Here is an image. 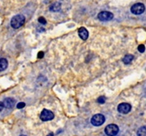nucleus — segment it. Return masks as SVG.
I'll list each match as a JSON object with an SVG mask.
<instances>
[{
    "instance_id": "nucleus-6",
    "label": "nucleus",
    "mask_w": 146,
    "mask_h": 136,
    "mask_svg": "<svg viewBox=\"0 0 146 136\" xmlns=\"http://www.w3.org/2000/svg\"><path fill=\"white\" fill-rule=\"evenodd\" d=\"M98 18L101 21H110L114 18V15L110 11H102L98 15Z\"/></svg>"
},
{
    "instance_id": "nucleus-21",
    "label": "nucleus",
    "mask_w": 146,
    "mask_h": 136,
    "mask_svg": "<svg viewBox=\"0 0 146 136\" xmlns=\"http://www.w3.org/2000/svg\"><path fill=\"white\" fill-rule=\"evenodd\" d=\"M20 136H26V135H20Z\"/></svg>"
},
{
    "instance_id": "nucleus-11",
    "label": "nucleus",
    "mask_w": 146,
    "mask_h": 136,
    "mask_svg": "<svg viewBox=\"0 0 146 136\" xmlns=\"http://www.w3.org/2000/svg\"><path fill=\"white\" fill-rule=\"evenodd\" d=\"M60 8H61V3H52L51 5L50 6V11H58L60 10Z\"/></svg>"
},
{
    "instance_id": "nucleus-5",
    "label": "nucleus",
    "mask_w": 146,
    "mask_h": 136,
    "mask_svg": "<svg viewBox=\"0 0 146 136\" xmlns=\"http://www.w3.org/2000/svg\"><path fill=\"white\" fill-rule=\"evenodd\" d=\"M54 114L50 110H43L42 113H41L40 118L43 121H46L52 120L53 118H54Z\"/></svg>"
},
{
    "instance_id": "nucleus-8",
    "label": "nucleus",
    "mask_w": 146,
    "mask_h": 136,
    "mask_svg": "<svg viewBox=\"0 0 146 136\" xmlns=\"http://www.w3.org/2000/svg\"><path fill=\"white\" fill-rule=\"evenodd\" d=\"M3 105L7 109H12L16 105V100L11 97H7L3 100Z\"/></svg>"
},
{
    "instance_id": "nucleus-1",
    "label": "nucleus",
    "mask_w": 146,
    "mask_h": 136,
    "mask_svg": "<svg viewBox=\"0 0 146 136\" xmlns=\"http://www.w3.org/2000/svg\"><path fill=\"white\" fill-rule=\"evenodd\" d=\"M25 22V16L23 15H16L13 16L12 19L11 20V26L15 29H17L20 28L21 26H23Z\"/></svg>"
},
{
    "instance_id": "nucleus-19",
    "label": "nucleus",
    "mask_w": 146,
    "mask_h": 136,
    "mask_svg": "<svg viewBox=\"0 0 146 136\" xmlns=\"http://www.w3.org/2000/svg\"><path fill=\"white\" fill-rule=\"evenodd\" d=\"M3 108H4V105H3V102L0 101V112H1L2 110H3Z\"/></svg>"
},
{
    "instance_id": "nucleus-15",
    "label": "nucleus",
    "mask_w": 146,
    "mask_h": 136,
    "mask_svg": "<svg viewBox=\"0 0 146 136\" xmlns=\"http://www.w3.org/2000/svg\"><path fill=\"white\" fill-rule=\"evenodd\" d=\"M38 21H39V23L40 24H46V19L44 18V17H39V19H38Z\"/></svg>"
},
{
    "instance_id": "nucleus-14",
    "label": "nucleus",
    "mask_w": 146,
    "mask_h": 136,
    "mask_svg": "<svg viewBox=\"0 0 146 136\" xmlns=\"http://www.w3.org/2000/svg\"><path fill=\"white\" fill-rule=\"evenodd\" d=\"M145 46H144V45H140L139 46H138V51L141 53H144L145 52Z\"/></svg>"
},
{
    "instance_id": "nucleus-9",
    "label": "nucleus",
    "mask_w": 146,
    "mask_h": 136,
    "mask_svg": "<svg viewBox=\"0 0 146 136\" xmlns=\"http://www.w3.org/2000/svg\"><path fill=\"white\" fill-rule=\"evenodd\" d=\"M78 33H79V36L80 37L84 40V41H86L87 39H88V37H89V32L88 30L85 28H80V29H79L78 31Z\"/></svg>"
},
{
    "instance_id": "nucleus-20",
    "label": "nucleus",
    "mask_w": 146,
    "mask_h": 136,
    "mask_svg": "<svg viewBox=\"0 0 146 136\" xmlns=\"http://www.w3.org/2000/svg\"><path fill=\"white\" fill-rule=\"evenodd\" d=\"M47 136H54V134H53V133H50Z\"/></svg>"
},
{
    "instance_id": "nucleus-3",
    "label": "nucleus",
    "mask_w": 146,
    "mask_h": 136,
    "mask_svg": "<svg viewBox=\"0 0 146 136\" xmlns=\"http://www.w3.org/2000/svg\"><path fill=\"white\" fill-rule=\"evenodd\" d=\"M105 120H106V118H105L104 115L98 114H95L94 116H93V118H91V123L95 126H102L104 123Z\"/></svg>"
},
{
    "instance_id": "nucleus-2",
    "label": "nucleus",
    "mask_w": 146,
    "mask_h": 136,
    "mask_svg": "<svg viewBox=\"0 0 146 136\" xmlns=\"http://www.w3.org/2000/svg\"><path fill=\"white\" fill-rule=\"evenodd\" d=\"M119 126L115 124H110L105 128V133L108 136H115L119 133Z\"/></svg>"
},
{
    "instance_id": "nucleus-10",
    "label": "nucleus",
    "mask_w": 146,
    "mask_h": 136,
    "mask_svg": "<svg viewBox=\"0 0 146 136\" xmlns=\"http://www.w3.org/2000/svg\"><path fill=\"white\" fill-rule=\"evenodd\" d=\"M8 66V62L6 58H0V71H5Z\"/></svg>"
},
{
    "instance_id": "nucleus-17",
    "label": "nucleus",
    "mask_w": 146,
    "mask_h": 136,
    "mask_svg": "<svg viewBox=\"0 0 146 136\" xmlns=\"http://www.w3.org/2000/svg\"><path fill=\"white\" fill-rule=\"evenodd\" d=\"M25 106V103H24V102H20V103H18L17 105H16L17 109H23Z\"/></svg>"
},
{
    "instance_id": "nucleus-16",
    "label": "nucleus",
    "mask_w": 146,
    "mask_h": 136,
    "mask_svg": "<svg viewBox=\"0 0 146 136\" xmlns=\"http://www.w3.org/2000/svg\"><path fill=\"white\" fill-rule=\"evenodd\" d=\"M105 101H106V98H105L104 96H100L99 98L98 99V102L99 104H104Z\"/></svg>"
},
{
    "instance_id": "nucleus-4",
    "label": "nucleus",
    "mask_w": 146,
    "mask_h": 136,
    "mask_svg": "<svg viewBox=\"0 0 146 136\" xmlns=\"http://www.w3.org/2000/svg\"><path fill=\"white\" fill-rule=\"evenodd\" d=\"M145 10V7L143 3H136L131 7V11L134 15H141Z\"/></svg>"
},
{
    "instance_id": "nucleus-7",
    "label": "nucleus",
    "mask_w": 146,
    "mask_h": 136,
    "mask_svg": "<svg viewBox=\"0 0 146 136\" xmlns=\"http://www.w3.org/2000/svg\"><path fill=\"white\" fill-rule=\"evenodd\" d=\"M131 110V105L128 103H121L118 106V111L120 114H128Z\"/></svg>"
},
{
    "instance_id": "nucleus-13",
    "label": "nucleus",
    "mask_w": 146,
    "mask_h": 136,
    "mask_svg": "<svg viewBox=\"0 0 146 136\" xmlns=\"http://www.w3.org/2000/svg\"><path fill=\"white\" fill-rule=\"evenodd\" d=\"M137 136H146V127L141 126L137 131Z\"/></svg>"
},
{
    "instance_id": "nucleus-18",
    "label": "nucleus",
    "mask_w": 146,
    "mask_h": 136,
    "mask_svg": "<svg viewBox=\"0 0 146 136\" xmlns=\"http://www.w3.org/2000/svg\"><path fill=\"white\" fill-rule=\"evenodd\" d=\"M44 57V53L41 51V52L38 53V55H37V58H42Z\"/></svg>"
},
{
    "instance_id": "nucleus-12",
    "label": "nucleus",
    "mask_w": 146,
    "mask_h": 136,
    "mask_svg": "<svg viewBox=\"0 0 146 136\" xmlns=\"http://www.w3.org/2000/svg\"><path fill=\"white\" fill-rule=\"evenodd\" d=\"M133 58H134L133 55H131V54H127L125 57L123 58V63H125V64H129V63H131V61L133 60Z\"/></svg>"
}]
</instances>
